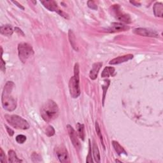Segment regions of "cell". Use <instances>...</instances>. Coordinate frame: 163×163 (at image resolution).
Instances as JSON below:
<instances>
[{
	"instance_id": "32",
	"label": "cell",
	"mask_w": 163,
	"mask_h": 163,
	"mask_svg": "<svg viewBox=\"0 0 163 163\" xmlns=\"http://www.w3.org/2000/svg\"><path fill=\"white\" fill-rule=\"evenodd\" d=\"M15 31L16 33H17L19 34H20V35H22L23 37L24 36V33H23V31L21 30V29H19V27H15Z\"/></svg>"
},
{
	"instance_id": "3",
	"label": "cell",
	"mask_w": 163,
	"mask_h": 163,
	"mask_svg": "<svg viewBox=\"0 0 163 163\" xmlns=\"http://www.w3.org/2000/svg\"><path fill=\"white\" fill-rule=\"evenodd\" d=\"M79 67L78 65L75 64L74 68V75L69 82V94L73 98H77L80 95V88L79 85Z\"/></svg>"
},
{
	"instance_id": "30",
	"label": "cell",
	"mask_w": 163,
	"mask_h": 163,
	"mask_svg": "<svg viewBox=\"0 0 163 163\" xmlns=\"http://www.w3.org/2000/svg\"><path fill=\"white\" fill-rule=\"evenodd\" d=\"M0 161H1L2 162H7V161H6V155L2 149H1V153H0Z\"/></svg>"
},
{
	"instance_id": "5",
	"label": "cell",
	"mask_w": 163,
	"mask_h": 163,
	"mask_svg": "<svg viewBox=\"0 0 163 163\" xmlns=\"http://www.w3.org/2000/svg\"><path fill=\"white\" fill-rule=\"evenodd\" d=\"M18 54L19 59L25 63L34 54V50L30 44L22 42L18 45Z\"/></svg>"
},
{
	"instance_id": "2",
	"label": "cell",
	"mask_w": 163,
	"mask_h": 163,
	"mask_svg": "<svg viewBox=\"0 0 163 163\" xmlns=\"http://www.w3.org/2000/svg\"><path fill=\"white\" fill-rule=\"evenodd\" d=\"M59 107L53 100H49L45 102L40 109V114L42 119L46 122L55 120L59 115Z\"/></svg>"
},
{
	"instance_id": "10",
	"label": "cell",
	"mask_w": 163,
	"mask_h": 163,
	"mask_svg": "<svg viewBox=\"0 0 163 163\" xmlns=\"http://www.w3.org/2000/svg\"><path fill=\"white\" fill-rule=\"evenodd\" d=\"M130 27L125 24H122V23L113 22L110 26V27L108 29V31L110 33H116V32H121V31H126L129 30Z\"/></svg>"
},
{
	"instance_id": "6",
	"label": "cell",
	"mask_w": 163,
	"mask_h": 163,
	"mask_svg": "<svg viewBox=\"0 0 163 163\" xmlns=\"http://www.w3.org/2000/svg\"><path fill=\"white\" fill-rule=\"evenodd\" d=\"M112 14L116 19L125 23H131V18L129 14H127L122 11L119 5H114L112 7Z\"/></svg>"
},
{
	"instance_id": "15",
	"label": "cell",
	"mask_w": 163,
	"mask_h": 163,
	"mask_svg": "<svg viewBox=\"0 0 163 163\" xmlns=\"http://www.w3.org/2000/svg\"><path fill=\"white\" fill-rule=\"evenodd\" d=\"M0 32L2 34H3L5 36L10 37L12 35L14 30L10 25H5L0 27Z\"/></svg>"
},
{
	"instance_id": "9",
	"label": "cell",
	"mask_w": 163,
	"mask_h": 163,
	"mask_svg": "<svg viewBox=\"0 0 163 163\" xmlns=\"http://www.w3.org/2000/svg\"><path fill=\"white\" fill-rule=\"evenodd\" d=\"M133 33L138 34L139 36L142 37H153V38H158L159 37V34L155 32V31L150 30L148 29L145 28H136L133 30Z\"/></svg>"
},
{
	"instance_id": "17",
	"label": "cell",
	"mask_w": 163,
	"mask_h": 163,
	"mask_svg": "<svg viewBox=\"0 0 163 163\" xmlns=\"http://www.w3.org/2000/svg\"><path fill=\"white\" fill-rule=\"evenodd\" d=\"M8 161L10 162H22V160L19 159L18 158V157H17L16 153L14 152V150H10L8 151Z\"/></svg>"
},
{
	"instance_id": "4",
	"label": "cell",
	"mask_w": 163,
	"mask_h": 163,
	"mask_svg": "<svg viewBox=\"0 0 163 163\" xmlns=\"http://www.w3.org/2000/svg\"><path fill=\"white\" fill-rule=\"evenodd\" d=\"M5 118L11 127L17 129L26 130L30 128V126L28 122L17 115H5Z\"/></svg>"
},
{
	"instance_id": "7",
	"label": "cell",
	"mask_w": 163,
	"mask_h": 163,
	"mask_svg": "<svg viewBox=\"0 0 163 163\" xmlns=\"http://www.w3.org/2000/svg\"><path fill=\"white\" fill-rule=\"evenodd\" d=\"M40 3H42L43 7L48 9L49 11H55L57 12L58 14H59L61 16L63 17L64 18L68 19L69 17L68 14L62 11L58 7L57 3L56 2L53 1V0H49V1H40Z\"/></svg>"
},
{
	"instance_id": "25",
	"label": "cell",
	"mask_w": 163,
	"mask_h": 163,
	"mask_svg": "<svg viewBox=\"0 0 163 163\" xmlns=\"http://www.w3.org/2000/svg\"><path fill=\"white\" fill-rule=\"evenodd\" d=\"M96 132H97V135L99 136V138H100V140L101 142V143H103V136H102V135H101V130H100V127H99V125H98V123L96 122ZM104 146V145H103Z\"/></svg>"
},
{
	"instance_id": "34",
	"label": "cell",
	"mask_w": 163,
	"mask_h": 163,
	"mask_svg": "<svg viewBox=\"0 0 163 163\" xmlns=\"http://www.w3.org/2000/svg\"><path fill=\"white\" fill-rule=\"evenodd\" d=\"M130 3H132V4H133V5H135V6H136V7H138V5H139V6H140V4H139V3H136V2H130Z\"/></svg>"
},
{
	"instance_id": "26",
	"label": "cell",
	"mask_w": 163,
	"mask_h": 163,
	"mask_svg": "<svg viewBox=\"0 0 163 163\" xmlns=\"http://www.w3.org/2000/svg\"><path fill=\"white\" fill-rule=\"evenodd\" d=\"M87 5H88L89 8H90L91 9L95 10L97 9V6L94 1H91H91H88L87 2Z\"/></svg>"
},
{
	"instance_id": "21",
	"label": "cell",
	"mask_w": 163,
	"mask_h": 163,
	"mask_svg": "<svg viewBox=\"0 0 163 163\" xmlns=\"http://www.w3.org/2000/svg\"><path fill=\"white\" fill-rule=\"evenodd\" d=\"M68 35H69V42H70V43L72 46H73V48L75 50H78V48L76 45V42H75V34L73 32L72 30H69L68 33Z\"/></svg>"
},
{
	"instance_id": "22",
	"label": "cell",
	"mask_w": 163,
	"mask_h": 163,
	"mask_svg": "<svg viewBox=\"0 0 163 163\" xmlns=\"http://www.w3.org/2000/svg\"><path fill=\"white\" fill-rule=\"evenodd\" d=\"M45 134L46 135V136L50 137L54 136L55 135V129L54 128L52 127V126H49L47 127L46 128L45 130Z\"/></svg>"
},
{
	"instance_id": "31",
	"label": "cell",
	"mask_w": 163,
	"mask_h": 163,
	"mask_svg": "<svg viewBox=\"0 0 163 163\" xmlns=\"http://www.w3.org/2000/svg\"><path fill=\"white\" fill-rule=\"evenodd\" d=\"M5 128H6V129H7V133H8V134L9 135V136H12L14 135V131L12 129H11V128H10L9 127H8L7 125H5Z\"/></svg>"
},
{
	"instance_id": "29",
	"label": "cell",
	"mask_w": 163,
	"mask_h": 163,
	"mask_svg": "<svg viewBox=\"0 0 163 163\" xmlns=\"http://www.w3.org/2000/svg\"><path fill=\"white\" fill-rule=\"evenodd\" d=\"M31 158H32L33 161H34V162H37V161H38L37 160L38 159H41V156L39 154H38L37 153H36V152H33V154L31 155Z\"/></svg>"
},
{
	"instance_id": "8",
	"label": "cell",
	"mask_w": 163,
	"mask_h": 163,
	"mask_svg": "<svg viewBox=\"0 0 163 163\" xmlns=\"http://www.w3.org/2000/svg\"><path fill=\"white\" fill-rule=\"evenodd\" d=\"M67 130L69 134V136L70 137L71 141L73 145V146L75 147L77 150H79L81 148V144L78 139V135L75 131V130L73 129V127L70 125L67 126Z\"/></svg>"
},
{
	"instance_id": "16",
	"label": "cell",
	"mask_w": 163,
	"mask_h": 163,
	"mask_svg": "<svg viewBox=\"0 0 163 163\" xmlns=\"http://www.w3.org/2000/svg\"><path fill=\"white\" fill-rule=\"evenodd\" d=\"M154 13L155 17H162L163 14V6L161 3L157 2L154 5Z\"/></svg>"
},
{
	"instance_id": "12",
	"label": "cell",
	"mask_w": 163,
	"mask_h": 163,
	"mask_svg": "<svg viewBox=\"0 0 163 163\" xmlns=\"http://www.w3.org/2000/svg\"><path fill=\"white\" fill-rule=\"evenodd\" d=\"M133 55L132 54H127L125 56H119L118 57L114 58L113 59L111 60L109 62L110 65H119V64L123 63L125 62H127L128 61H129L132 59L133 58Z\"/></svg>"
},
{
	"instance_id": "33",
	"label": "cell",
	"mask_w": 163,
	"mask_h": 163,
	"mask_svg": "<svg viewBox=\"0 0 163 163\" xmlns=\"http://www.w3.org/2000/svg\"><path fill=\"white\" fill-rule=\"evenodd\" d=\"M12 3H14L15 5H16L17 6V7H18L19 8H21V9H22V10H24V7H22V6L20 4V3H19L18 2H12Z\"/></svg>"
},
{
	"instance_id": "13",
	"label": "cell",
	"mask_w": 163,
	"mask_h": 163,
	"mask_svg": "<svg viewBox=\"0 0 163 163\" xmlns=\"http://www.w3.org/2000/svg\"><path fill=\"white\" fill-rule=\"evenodd\" d=\"M102 65H103V63L100 62H96L92 65V68L89 73V77L91 79L95 80L97 78L99 71H100V69H101Z\"/></svg>"
},
{
	"instance_id": "23",
	"label": "cell",
	"mask_w": 163,
	"mask_h": 163,
	"mask_svg": "<svg viewBox=\"0 0 163 163\" xmlns=\"http://www.w3.org/2000/svg\"><path fill=\"white\" fill-rule=\"evenodd\" d=\"M26 141V136L23 135H19L16 136V142L22 144Z\"/></svg>"
},
{
	"instance_id": "18",
	"label": "cell",
	"mask_w": 163,
	"mask_h": 163,
	"mask_svg": "<svg viewBox=\"0 0 163 163\" xmlns=\"http://www.w3.org/2000/svg\"><path fill=\"white\" fill-rule=\"evenodd\" d=\"M112 143V145H113L115 150L116 151V152H117L119 155H121V154H123L125 155H127L125 150L119 143V142H116V141H113Z\"/></svg>"
},
{
	"instance_id": "19",
	"label": "cell",
	"mask_w": 163,
	"mask_h": 163,
	"mask_svg": "<svg viewBox=\"0 0 163 163\" xmlns=\"http://www.w3.org/2000/svg\"><path fill=\"white\" fill-rule=\"evenodd\" d=\"M92 152L93 155H94V160L96 162H100V151H99L98 147L95 142L92 144Z\"/></svg>"
},
{
	"instance_id": "14",
	"label": "cell",
	"mask_w": 163,
	"mask_h": 163,
	"mask_svg": "<svg viewBox=\"0 0 163 163\" xmlns=\"http://www.w3.org/2000/svg\"><path fill=\"white\" fill-rule=\"evenodd\" d=\"M115 75V69L113 67L107 66L104 68L103 71L101 73V77H113Z\"/></svg>"
},
{
	"instance_id": "35",
	"label": "cell",
	"mask_w": 163,
	"mask_h": 163,
	"mask_svg": "<svg viewBox=\"0 0 163 163\" xmlns=\"http://www.w3.org/2000/svg\"><path fill=\"white\" fill-rule=\"evenodd\" d=\"M115 161H116V162H121V161H119V160H116Z\"/></svg>"
},
{
	"instance_id": "1",
	"label": "cell",
	"mask_w": 163,
	"mask_h": 163,
	"mask_svg": "<svg viewBox=\"0 0 163 163\" xmlns=\"http://www.w3.org/2000/svg\"><path fill=\"white\" fill-rule=\"evenodd\" d=\"M15 87V84L11 81L6 83L2 96V102L3 108L8 112H12L17 108V101L11 94Z\"/></svg>"
},
{
	"instance_id": "20",
	"label": "cell",
	"mask_w": 163,
	"mask_h": 163,
	"mask_svg": "<svg viewBox=\"0 0 163 163\" xmlns=\"http://www.w3.org/2000/svg\"><path fill=\"white\" fill-rule=\"evenodd\" d=\"M77 133H78V136L82 139V140H84V138H85L84 125L78 123L77 124Z\"/></svg>"
},
{
	"instance_id": "24",
	"label": "cell",
	"mask_w": 163,
	"mask_h": 163,
	"mask_svg": "<svg viewBox=\"0 0 163 163\" xmlns=\"http://www.w3.org/2000/svg\"><path fill=\"white\" fill-rule=\"evenodd\" d=\"M105 82V86L103 85L102 87V88L103 89V104H104V98H105V96H106V92H107V91L108 88V86L110 85V80H105L104 81Z\"/></svg>"
},
{
	"instance_id": "11",
	"label": "cell",
	"mask_w": 163,
	"mask_h": 163,
	"mask_svg": "<svg viewBox=\"0 0 163 163\" xmlns=\"http://www.w3.org/2000/svg\"><path fill=\"white\" fill-rule=\"evenodd\" d=\"M56 154L57 158L61 162H69V156L68 151L65 147L57 148Z\"/></svg>"
},
{
	"instance_id": "28",
	"label": "cell",
	"mask_w": 163,
	"mask_h": 163,
	"mask_svg": "<svg viewBox=\"0 0 163 163\" xmlns=\"http://www.w3.org/2000/svg\"><path fill=\"white\" fill-rule=\"evenodd\" d=\"M91 141L89 140V154L88 156L87 157V160L86 162H92V155H91Z\"/></svg>"
},
{
	"instance_id": "27",
	"label": "cell",
	"mask_w": 163,
	"mask_h": 163,
	"mask_svg": "<svg viewBox=\"0 0 163 163\" xmlns=\"http://www.w3.org/2000/svg\"><path fill=\"white\" fill-rule=\"evenodd\" d=\"M1 53H2V54H1V60H2V61H1V69L5 73L6 71V68H5V62L3 61V57H2L3 56V49H2V47H1Z\"/></svg>"
}]
</instances>
